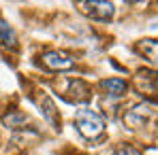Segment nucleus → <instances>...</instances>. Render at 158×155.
Here are the masks:
<instances>
[{"instance_id": "f257e3e1", "label": "nucleus", "mask_w": 158, "mask_h": 155, "mask_svg": "<svg viewBox=\"0 0 158 155\" xmlns=\"http://www.w3.org/2000/svg\"><path fill=\"white\" fill-rule=\"evenodd\" d=\"M73 123H75L79 134L83 138H88V140H96V138H101L105 134V121H103V117L94 108H90V106H79L77 110H75Z\"/></svg>"}, {"instance_id": "f03ea898", "label": "nucleus", "mask_w": 158, "mask_h": 155, "mask_svg": "<svg viewBox=\"0 0 158 155\" xmlns=\"http://www.w3.org/2000/svg\"><path fill=\"white\" fill-rule=\"evenodd\" d=\"M79 11L88 17H92L94 21H109L115 13V6L111 2H103V0H88V2H77Z\"/></svg>"}, {"instance_id": "7ed1b4c3", "label": "nucleus", "mask_w": 158, "mask_h": 155, "mask_svg": "<svg viewBox=\"0 0 158 155\" xmlns=\"http://www.w3.org/2000/svg\"><path fill=\"white\" fill-rule=\"evenodd\" d=\"M41 62H43L45 68H49V70H58V72H62V70H71V68L75 66V60H73L69 53L58 51V49H49V51H45L43 55H41Z\"/></svg>"}, {"instance_id": "20e7f679", "label": "nucleus", "mask_w": 158, "mask_h": 155, "mask_svg": "<svg viewBox=\"0 0 158 155\" xmlns=\"http://www.w3.org/2000/svg\"><path fill=\"white\" fill-rule=\"evenodd\" d=\"M39 106H41V110H43V117L58 130V126H60V117H58V110H56L53 100L45 94V91H39Z\"/></svg>"}, {"instance_id": "39448f33", "label": "nucleus", "mask_w": 158, "mask_h": 155, "mask_svg": "<svg viewBox=\"0 0 158 155\" xmlns=\"http://www.w3.org/2000/svg\"><path fill=\"white\" fill-rule=\"evenodd\" d=\"M137 51L141 53L152 66L158 68V41H152V38H143L137 43Z\"/></svg>"}, {"instance_id": "423d86ee", "label": "nucleus", "mask_w": 158, "mask_h": 155, "mask_svg": "<svg viewBox=\"0 0 158 155\" xmlns=\"http://www.w3.org/2000/svg\"><path fill=\"white\" fill-rule=\"evenodd\" d=\"M150 115H152V110H150L148 106H143V104H137V106H132L131 110L124 115V121H128L132 128H141Z\"/></svg>"}, {"instance_id": "0eeeda50", "label": "nucleus", "mask_w": 158, "mask_h": 155, "mask_svg": "<svg viewBox=\"0 0 158 155\" xmlns=\"http://www.w3.org/2000/svg\"><path fill=\"white\" fill-rule=\"evenodd\" d=\"M66 94H71V96H69V100L83 102V100H88V98H90V87H88V83H85V81H81V79H73V81L69 83Z\"/></svg>"}, {"instance_id": "6e6552de", "label": "nucleus", "mask_w": 158, "mask_h": 155, "mask_svg": "<svg viewBox=\"0 0 158 155\" xmlns=\"http://www.w3.org/2000/svg\"><path fill=\"white\" fill-rule=\"evenodd\" d=\"M101 89L105 91L107 96L120 98V96H124V91H126V81H124V79H103V81H101Z\"/></svg>"}, {"instance_id": "1a4fd4ad", "label": "nucleus", "mask_w": 158, "mask_h": 155, "mask_svg": "<svg viewBox=\"0 0 158 155\" xmlns=\"http://www.w3.org/2000/svg\"><path fill=\"white\" fill-rule=\"evenodd\" d=\"M0 43L4 47H9V49L17 47V34H15V30L9 26L4 19H0Z\"/></svg>"}, {"instance_id": "9d476101", "label": "nucleus", "mask_w": 158, "mask_h": 155, "mask_svg": "<svg viewBox=\"0 0 158 155\" xmlns=\"http://www.w3.org/2000/svg\"><path fill=\"white\" fill-rule=\"evenodd\" d=\"M113 155H141L135 147H122V149H118Z\"/></svg>"}]
</instances>
